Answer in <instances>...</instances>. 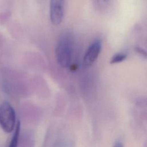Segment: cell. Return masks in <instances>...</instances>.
Listing matches in <instances>:
<instances>
[{"mask_svg": "<svg viewBox=\"0 0 147 147\" xmlns=\"http://www.w3.org/2000/svg\"><path fill=\"white\" fill-rule=\"evenodd\" d=\"M127 57V55L124 53H118L115 54L111 58L110 60L111 64H116L119 63L123 60H125V59Z\"/></svg>", "mask_w": 147, "mask_h": 147, "instance_id": "cell-7", "label": "cell"}, {"mask_svg": "<svg viewBox=\"0 0 147 147\" xmlns=\"http://www.w3.org/2000/svg\"><path fill=\"white\" fill-rule=\"evenodd\" d=\"M136 51H137V52H138V53L141 54V55L146 57V53L145 52V51L144 49H143L142 48H139V47H137L136 48Z\"/></svg>", "mask_w": 147, "mask_h": 147, "instance_id": "cell-10", "label": "cell"}, {"mask_svg": "<svg viewBox=\"0 0 147 147\" xmlns=\"http://www.w3.org/2000/svg\"><path fill=\"white\" fill-rule=\"evenodd\" d=\"M102 48V42L97 39L93 41L87 48L83 60V65L87 68L92 65L97 59Z\"/></svg>", "mask_w": 147, "mask_h": 147, "instance_id": "cell-4", "label": "cell"}, {"mask_svg": "<svg viewBox=\"0 0 147 147\" xmlns=\"http://www.w3.org/2000/svg\"><path fill=\"white\" fill-rule=\"evenodd\" d=\"M98 5L100 7H106L109 3V0H96Z\"/></svg>", "mask_w": 147, "mask_h": 147, "instance_id": "cell-8", "label": "cell"}, {"mask_svg": "<svg viewBox=\"0 0 147 147\" xmlns=\"http://www.w3.org/2000/svg\"><path fill=\"white\" fill-rule=\"evenodd\" d=\"M17 122L14 108L7 102L0 105V126L6 133H10L14 130Z\"/></svg>", "mask_w": 147, "mask_h": 147, "instance_id": "cell-2", "label": "cell"}, {"mask_svg": "<svg viewBox=\"0 0 147 147\" xmlns=\"http://www.w3.org/2000/svg\"><path fill=\"white\" fill-rule=\"evenodd\" d=\"M113 147H125V146L121 140H117L114 142Z\"/></svg>", "mask_w": 147, "mask_h": 147, "instance_id": "cell-9", "label": "cell"}, {"mask_svg": "<svg viewBox=\"0 0 147 147\" xmlns=\"http://www.w3.org/2000/svg\"><path fill=\"white\" fill-rule=\"evenodd\" d=\"M64 0H50L49 18L54 25H60L63 19Z\"/></svg>", "mask_w": 147, "mask_h": 147, "instance_id": "cell-3", "label": "cell"}, {"mask_svg": "<svg viewBox=\"0 0 147 147\" xmlns=\"http://www.w3.org/2000/svg\"><path fill=\"white\" fill-rule=\"evenodd\" d=\"M74 51V41L71 34L64 33L59 38L55 47L57 63L63 68L71 66Z\"/></svg>", "mask_w": 147, "mask_h": 147, "instance_id": "cell-1", "label": "cell"}, {"mask_svg": "<svg viewBox=\"0 0 147 147\" xmlns=\"http://www.w3.org/2000/svg\"><path fill=\"white\" fill-rule=\"evenodd\" d=\"M52 147H74V142L67 137H61L55 141Z\"/></svg>", "mask_w": 147, "mask_h": 147, "instance_id": "cell-6", "label": "cell"}, {"mask_svg": "<svg viewBox=\"0 0 147 147\" xmlns=\"http://www.w3.org/2000/svg\"><path fill=\"white\" fill-rule=\"evenodd\" d=\"M20 130H21V123L20 121L17 122L16 127L14 129V131L11 141L10 142L9 147H18V142L20 135Z\"/></svg>", "mask_w": 147, "mask_h": 147, "instance_id": "cell-5", "label": "cell"}]
</instances>
